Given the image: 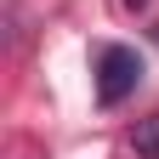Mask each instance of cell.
Returning <instances> with one entry per match:
<instances>
[{
	"label": "cell",
	"mask_w": 159,
	"mask_h": 159,
	"mask_svg": "<svg viewBox=\"0 0 159 159\" xmlns=\"http://www.w3.org/2000/svg\"><path fill=\"white\" fill-rule=\"evenodd\" d=\"M136 85H142V57L131 46H102L97 51V102L102 108H119Z\"/></svg>",
	"instance_id": "obj_1"
},
{
	"label": "cell",
	"mask_w": 159,
	"mask_h": 159,
	"mask_svg": "<svg viewBox=\"0 0 159 159\" xmlns=\"http://www.w3.org/2000/svg\"><path fill=\"white\" fill-rule=\"evenodd\" d=\"M131 148H136V159H159V114H153V119H136Z\"/></svg>",
	"instance_id": "obj_2"
}]
</instances>
